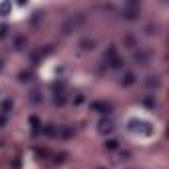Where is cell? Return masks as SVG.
<instances>
[{
    "label": "cell",
    "mask_w": 169,
    "mask_h": 169,
    "mask_svg": "<svg viewBox=\"0 0 169 169\" xmlns=\"http://www.w3.org/2000/svg\"><path fill=\"white\" fill-rule=\"evenodd\" d=\"M128 128H129V132L141 133V135H151V133H153L151 124H147V121H143V120H129L128 121Z\"/></svg>",
    "instance_id": "1"
},
{
    "label": "cell",
    "mask_w": 169,
    "mask_h": 169,
    "mask_svg": "<svg viewBox=\"0 0 169 169\" xmlns=\"http://www.w3.org/2000/svg\"><path fill=\"white\" fill-rule=\"evenodd\" d=\"M137 14H139V6L135 2H129L128 6L121 10V16H124L125 20H135V18H137Z\"/></svg>",
    "instance_id": "2"
},
{
    "label": "cell",
    "mask_w": 169,
    "mask_h": 169,
    "mask_svg": "<svg viewBox=\"0 0 169 169\" xmlns=\"http://www.w3.org/2000/svg\"><path fill=\"white\" fill-rule=\"evenodd\" d=\"M133 60H135V64H139V66H147L149 60H151V54L147 52V50H137V52L133 54Z\"/></svg>",
    "instance_id": "3"
},
{
    "label": "cell",
    "mask_w": 169,
    "mask_h": 169,
    "mask_svg": "<svg viewBox=\"0 0 169 169\" xmlns=\"http://www.w3.org/2000/svg\"><path fill=\"white\" fill-rule=\"evenodd\" d=\"M98 129H100V133H109V132H113V121H112V120H100Z\"/></svg>",
    "instance_id": "4"
},
{
    "label": "cell",
    "mask_w": 169,
    "mask_h": 169,
    "mask_svg": "<svg viewBox=\"0 0 169 169\" xmlns=\"http://www.w3.org/2000/svg\"><path fill=\"white\" fill-rule=\"evenodd\" d=\"M159 86H161V80H159V76H147V78H145V88L153 90V88H159Z\"/></svg>",
    "instance_id": "5"
},
{
    "label": "cell",
    "mask_w": 169,
    "mask_h": 169,
    "mask_svg": "<svg viewBox=\"0 0 169 169\" xmlns=\"http://www.w3.org/2000/svg\"><path fill=\"white\" fill-rule=\"evenodd\" d=\"M92 109H94V112H100V113H109V105L108 104H104V101H94V104H92Z\"/></svg>",
    "instance_id": "6"
},
{
    "label": "cell",
    "mask_w": 169,
    "mask_h": 169,
    "mask_svg": "<svg viewBox=\"0 0 169 169\" xmlns=\"http://www.w3.org/2000/svg\"><path fill=\"white\" fill-rule=\"evenodd\" d=\"M108 62H109V66H112L113 70H120V68H124V64H125L124 58H117V56H113L112 60H108Z\"/></svg>",
    "instance_id": "7"
},
{
    "label": "cell",
    "mask_w": 169,
    "mask_h": 169,
    "mask_svg": "<svg viewBox=\"0 0 169 169\" xmlns=\"http://www.w3.org/2000/svg\"><path fill=\"white\" fill-rule=\"evenodd\" d=\"M30 101L32 104H42V92L40 90H32L30 92Z\"/></svg>",
    "instance_id": "8"
},
{
    "label": "cell",
    "mask_w": 169,
    "mask_h": 169,
    "mask_svg": "<svg viewBox=\"0 0 169 169\" xmlns=\"http://www.w3.org/2000/svg\"><path fill=\"white\" fill-rule=\"evenodd\" d=\"M133 84H135V76L128 72V74L121 78V86H133Z\"/></svg>",
    "instance_id": "9"
},
{
    "label": "cell",
    "mask_w": 169,
    "mask_h": 169,
    "mask_svg": "<svg viewBox=\"0 0 169 169\" xmlns=\"http://www.w3.org/2000/svg\"><path fill=\"white\" fill-rule=\"evenodd\" d=\"M117 147H120V141H117V139H108V141H105V149L113 151V149H117Z\"/></svg>",
    "instance_id": "10"
},
{
    "label": "cell",
    "mask_w": 169,
    "mask_h": 169,
    "mask_svg": "<svg viewBox=\"0 0 169 169\" xmlns=\"http://www.w3.org/2000/svg\"><path fill=\"white\" fill-rule=\"evenodd\" d=\"M30 125L34 128V133H38V132H40V128H42V125H40V121H38V117H36V116H32V117H30Z\"/></svg>",
    "instance_id": "11"
},
{
    "label": "cell",
    "mask_w": 169,
    "mask_h": 169,
    "mask_svg": "<svg viewBox=\"0 0 169 169\" xmlns=\"http://www.w3.org/2000/svg\"><path fill=\"white\" fill-rule=\"evenodd\" d=\"M44 133H46V135H50V137L58 135V129H56V125H46V128H44Z\"/></svg>",
    "instance_id": "12"
},
{
    "label": "cell",
    "mask_w": 169,
    "mask_h": 169,
    "mask_svg": "<svg viewBox=\"0 0 169 169\" xmlns=\"http://www.w3.org/2000/svg\"><path fill=\"white\" fill-rule=\"evenodd\" d=\"M92 46H94V42H92V40H82V42H80V48H82V50H92Z\"/></svg>",
    "instance_id": "13"
},
{
    "label": "cell",
    "mask_w": 169,
    "mask_h": 169,
    "mask_svg": "<svg viewBox=\"0 0 169 169\" xmlns=\"http://www.w3.org/2000/svg\"><path fill=\"white\" fill-rule=\"evenodd\" d=\"M54 104H56V105H64V104H66L64 94H56V98H54Z\"/></svg>",
    "instance_id": "14"
},
{
    "label": "cell",
    "mask_w": 169,
    "mask_h": 169,
    "mask_svg": "<svg viewBox=\"0 0 169 169\" xmlns=\"http://www.w3.org/2000/svg\"><path fill=\"white\" fill-rule=\"evenodd\" d=\"M18 78H20V82H30L32 74H30V72H20V76H18Z\"/></svg>",
    "instance_id": "15"
},
{
    "label": "cell",
    "mask_w": 169,
    "mask_h": 169,
    "mask_svg": "<svg viewBox=\"0 0 169 169\" xmlns=\"http://www.w3.org/2000/svg\"><path fill=\"white\" fill-rule=\"evenodd\" d=\"M143 104H145L147 108H155V105H157V101H155V98H145V100H143Z\"/></svg>",
    "instance_id": "16"
},
{
    "label": "cell",
    "mask_w": 169,
    "mask_h": 169,
    "mask_svg": "<svg viewBox=\"0 0 169 169\" xmlns=\"http://www.w3.org/2000/svg\"><path fill=\"white\" fill-rule=\"evenodd\" d=\"M124 42L129 46V48H135V46H137V44H135V40H133L132 36H125V40H124Z\"/></svg>",
    "instance_id": "17"
},
{
    "label": "cell",
    "mask_w": 169,
    "mask_h": 169,
    "mask_svg": "<svg viewBox=\"0 0 169 169\" xmlns=\"http://www.w3.org/2000/svg\"><path fill=\"white\" fill-rule=\"evenodd\" d=\"M2 109H4V113H8V109H12V101L6 100V101L2 104Z\"/></svg>",
    "instance_id": "18"
},
{
    "label": "cell",
    "mask_w": 169,
    "mask_h": 169,
    "mask_svg": "<svg viewBox=\"0 0 169 169\" xmlns=\"http://www.w3.org/2000/svg\"><path fill=\"white\" fill-rule=\"evenodd\" d=\"M74 104H76V105H80V104H84V94H78V96H76V100H74Z\"/></svg>",
    "instance_id": "19"
},
{
    "label": "cell",
    "mask_w": 169,
    "mask_h": 169,
    "mask_svg": "<svg viewBox=\"0 0 169 169\" xmlns=\"http://www.w3.org/2000/svg\"><path fill=\"white\" fill-rule=\"evenodd\" d=\"M62 135H64V137H70V135L72 133H74V132H72V129H68V128H64V129H62V132H60Z\"/></svg>",
    "instance_id": "20"
},
{
    "label": "cell",
    "mask_w": 169,
    "mask_h": 169,
    "mask_svg": "<svg viewBox=\"0 0 169 169\" xmlns=\"http://www.w3.org/2000/svg\"><path fill=\"white\" fill-rule=\"evenodd\" d=\"M8 10H10V4H8V2H4L2 6H0V12H8Z\"/></svg>",
    "instance_id": "21"
},
{
    "label": "cell",
    "mask_w": 169,
    "mask_h": 169,
    "mask_svg": "<svg viewBox=\"0 0 169 169\" xmlns=\"http://www.w3.org/2000/svg\"><path fill=\"white\" fill-rule=\"evenodd\" d=\"M0 125H4V117L2 116H0Z\"/></svg>",
    "instance_id": "22"
},
{
    "label": "cell",
    "mask_w": 169,
    "mask_h": 169,
    "mask_svg": "<svg viewBox=\"0 0 169 169\" xmlns=\"http://www.w3.org/2000/svg\"><path fill=\"white\" fill-rule=\"evenodd\" d=\"M0 70H2V62H0Z\"/></svg>",
    "instance_id": "23"
}]
</instances>
